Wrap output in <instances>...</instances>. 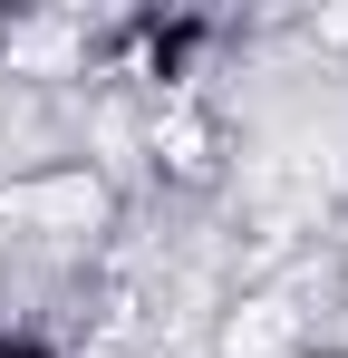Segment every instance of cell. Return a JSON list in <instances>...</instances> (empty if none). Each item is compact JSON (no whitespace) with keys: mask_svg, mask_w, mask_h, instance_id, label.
Returning <instances> with one entry per match:
<instances>
[{"mask_svg":"<svg viewBox=\"0 0 348 358\" xmlns=\"http://www.w3.org/2000/svg\"><path fill=\"white\" fill-rule=\"evenodd\" d=\"M20 213H29V223H97L107 194H97V175H49V184L20 194Z\"/></svg>","mask_w":348,"mask_h":358,"instance_id":"6da1fadb","label":"cell"},{"mask_svg":"<svg viewBox=\"0 0 348 358\" xmlns=\"http://www.w3.org/2000/svg\"><path fill=\"white\" fill-rule=\"evenodd\" d=\"M281 339H290L281 300H252V320H232V358H281Z\"/></svg>","mask_w":348,"mask_h":358,"instance_id":"7a4b0ae2","label":"cell"}]
</instances>
